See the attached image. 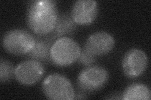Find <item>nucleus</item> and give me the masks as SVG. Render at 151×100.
I'll return each mask as SVG.
<instances>
[{"label": "nucleus", "instance_id": "obj_1", "mask_svg": "<svg viewBox=\"0 0 151 100\" xmlns=\"http://www.w3.org/2000/svg\"><path fill=\"white\" fill-rule=\"evenodd\" d=\"M27 23L35 34L43 36L53 31L59 18L57 3L52 0L32 1L27 11Z\"/></svg>", "mask_w": 151, "mask_h": 100}, {"label": "nucleus", "instance_id": "obj_2", "mask_svg": "<svg viewBox=\"0 0 151 100\" xmlns=\"http://www.w3.org/2000/svg\"><path fill=\"white\" fill-rule=\"evenodd\" d=\"M80 52V46L74 40L68 37H62L53 43L50 50V60L56 66H68L78 60Z\"/></svg>", "mask_w": 151, "mask_h": 100}, {"label": "nucleus", "instance_id": "obj_3", "mask_svg": "<svg viewBox=\"0 0 151 100\" xmlns=\"http://www.w3.org/2000/svg\"><path fill=\"white\" fill-rule=\"evenodd\" d=\"M45 96L52 100H72L74 91L69 80L63 75L54 73L49 75L42 83Z\"/></svg>", "mask_w": 151, "mask_h": 100}, {"label": "nucleus", "instance_id": "obj_4", "mask_svg": "<svg viewBox=\"0 0 151 100\" xmlns=\"http://www.w3.org/2000/svg\"><path fill=\"white\" fill-rule=\"evenodd\" d=\"M36 38L29 32L22 29L8 31L3 36V46L9 53L15 55H27L32 50Z\"/></svg>", "mask_w": 151, "mask_h": 100}, {"label": "nucleus", "instance_id": "obj_5", "mask_svg": "<svg viewBox=\"0 0 151 100\" xmlns=\"http://www.w3.org/2000/svg\"><path fill=\"white\" fill-rule=\"evenodd\" d=\"M109 78L107 70L99 66H90L83 70L78 77L79 87L85 92H94L102 88Z\"/></svg>", "mask_w": 151, "mask_h": 100}, {"label": "nucleus", "instance_id": "obj_6", "mask_svg": "<svg viewBox=\"0 0 151 100\" xmlns=\"http://www.w3.org/2000/svg\"><path fill=\"white\" fill-rule=\"evenodd\" d=\"M45 70L41 62L29 60L22 62L15 68V77L22 84L31 86L41 79Z\"/></svg>", "mask_w": 151, "mask_h": 100}, {"label": "nucleus", "instance_id": "obj_7", "mask_svg": "<svg viewBox=\"0 0 151 100\" xmlns=\"http://www.w3.org/2000/svg\"><path fill=\"white\" fill-rule=\"evenodd\" d=\"M148 65L147 56L140 49H131L127 52L122 62V68L126 77L137 78L145 71Z\"/></svg>", "mask_w": 151, "mask_h": 100}, {"label": "nucleus", "instance_id": "obj_8", "mask_svg": "<svg viewBox=\"0 0 151 100\" xmlns=\"http://www.w3.org/2000/svg\"><path fill=\"white\" fill-rule=\"evenodd\" d=\"M98 13V3L93 0H79L73 4L71 16L74 21L81 25H90Z\"/></svg>", "mask_w": 151, "mask_h": 100}, {"label": "nucleus", "instance_id": "obj_9", "mask_svg": "<svg viewBox=\"0 0 151 100\" xmlns=\"http://www.w3.org/2000/svg\"><path fill=\"white\" fill-rule=\"evenodd\" d=\"M115 46L112 35L106 32H96L89 36L84 45L86 49L95 56L109 53Z\"/></svg>", "mask_w": 151, "mask_h": 100}, {"label": "nucleus", "instance_id": "obj_10", "mask_svg": "<svg viewBox=\"0 0 151 100\" xmlns=\"http://www.w3.org/2000/svg\"><path fill=\"white\" fill-rule=\"evenodd\" d=\"M50 39L44 38L37 40L32 50L27 54L30 60L40 62H47L50 60V50L52 46Z\"/></svg>", "mask_w": 151, "mask_h": 100}, {"label": "nucleus", "instance_id": "obj_11", "mask_svg": "<svg viewBox=\"0 0 151 100\" xmlns=\"http://www.w3.org/2000/svg\"><path fill=\"white\" fill-rule=\"evenodd\" d=\"M150 89L142 83L130 84L122 94V99L124 100H150Z\"/></svg>", "mask_w": 151, "mask_h": 100}, {"label": "nucleus", "instance_id": "obj_12", "mask_svg": "<svg viewBox=\"0 0 151 100\" xmlns=\"http://www.w3.org/2000/svg\"><path fill=\"white\" fill-rule=\"evenodd\" d=\"M76 28V23L71 16L68 14L59 15L58 21L52 33L54 38H62L73 32Z\"/></svg>", "mask_w": 151, "mask_h": 100}, {"label": "nucleus", "instance_id": "obj_13", "mask_svg": "<svg viewBox=\"0 0 151 100\" xmlns=\"http://www.w3.org/2000/svg\"><path fill=\"white\" fill-rule=\"evenodd\" d=\"M13 65L8 60H1L0 63V82L6 83L15 76Z\"/></svg>", "mask_w": 151, "mask_h": 100}, {"label": "nucleus", "instance_id": "obj_14", "mask_svg": "<svg viewBox=\"0 0 151 100\" xmlns=\"http://www.w3.org/2000/svg\"><path fill=\"white\" fill-rule=\"evenodd\" d=\"M96 56L93 55L90 52L88 51L84 46L81 50L80 55L78 58V61L80 64L84 66H90L96 61Z\"/></svg>", "mask_w": 151, "mask_h": 100}, {"label": "nucleus", "instance_id": "obj_15", "mask_svg": "<svg viewBox=\"0 0 151 100\" xmlns=\"http://www.w3.org/2000/svg\"><path fill=\"white\" fill-rule=\"evenodd\" d=\"M86 95H85L83 93H81V92L78 93L74 94V99H86Z\"/></svg>", "mask_w": 151, "mask_h": 100}]
</instances>
